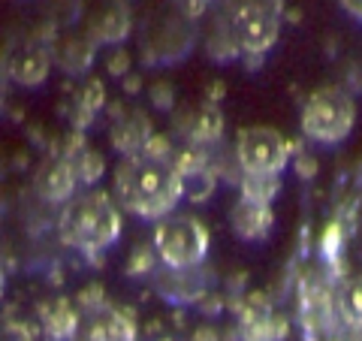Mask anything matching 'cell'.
Wrapping results in <instances>:
<instances>
[{
  "label": "cell",
  "instance_id": "cell-22",
  "mask_svg": "<svg viewBox=\"0 0 362 341\" xmlns=\"http://www.w3.org/2000/svg\"><path fill=\"white\" fill-rule=\"evenodd\" d=\"M154 266H157V251H154V245H136L133 248V254H130V260H127V275H151L154 272Z\"/></svg>",
  "mask_w": 362,
  "mask_h": 341
},
{
  "label": "cell",
  "instance_id": "cell-28",
  "mask_svg": "<svg viewBox=\"0 0 362 341\" xmlns=\"http://www.w3.org/2000/svg\"><path fill=\"white\" fill-rule=\"evenodd\" d=\"M0 293H4V269H0Z\"/></svg>",
  "mask_w": 362,
  "mask_h": 341
},
{
  "label": "cell",
  "instance_id": "cell-14",
  "mask_svg": "<svg viewBox=\"0 0 362 341\" xmlns=\"http://www.w3.org/2000/svg\"><path fill=\"white\" fill-rule=\"evenodd\" d=\"M40 323H42V333L52 341H70L78 333V311L70 299L54 296L49 302H42Z\"/></svg>",
  "mask_w": 362,
  "mask_h": 341
},
{
  "label": "cell",
  "instance_id": "cell-26",
  "mask_svg": "<svg viewBox=\"0 0 362 341\" xmlns=\"http://www.w3.org/2000/svg\"><path fill=\"white\" fill-rule=\"evenodd\" d=\"M127 67H130L127 52H124L121 45H115V54H112V61H109V73L112 76H121V73H127Z\"/></svg>",
  "mask_w": 362,
  "mask_h": 341
},
{
  "label": "cell",
  "instance_id": "cell-15",
  "mask_svg": "<svg viewBox=\"0 0 362 341\" xmlns=\"http://www.w3.org/2000/svg\"><path fill=\"white\" fill-rule=\"evenodd\" d=\"M64 157H66V161H70V166H73L78 187H94L97 181L103 178V173H106L103 154H100L97 149H90V145L82 139V136H73V142H70V149L64 151Z\"/></svg>",
  "mask_w": 362,
  "mask_h": 341
},
{
  "label": "cell",
  "instance_id": "cell-23",
  "mask_svg": "<svg viewBox=\"0 0 362 341\" xmlns=\"http://www.w3.org/2000/svg\"><path fill=\"white\" fill-rule=\"evenodd\" d=\"M344 317L354 326H362V275L350 281V287L344 293Z\"/></svg>",
  "mask_w": 362,
  "mask_h": 341
},
{
  "label": "cell",
  "instance_id": "cell-24",
  "mask_svg": "<svg viewBox=\"0 0 362 341\" xmlns=\"http://www.w3.org/2000/svg\"><path fill=\"white\" fill-rule=\"evenodd\" d=\"M338 251H341V224H329L320 238V257H326L329 263H338Z\"/></svg>",
  "mask_w": 362,
  "mask_h": 341
},
{
  "label": "cell",
  "instance_id": "cell-4",
  "mask_svg": "<svg viewBox=\"0 0 362 341\" xmlns=\"http://www.w3.org/2000/svg\"><path fill=\"white\" fill-rule=\"evenodd\" d=\"M356 124V100L338 85L317 88L302 106V133L317 145L344 142Z\"/></svg>",
  "mask_w": 362,
  "mask_h": 341
},
{
  "label": "cell",
  "instance_id": "cell-27",
  "mask_svg": "<svg viewBox=\"0 0 362 341\" xmlns=\"http://www.w3.org/2000/svg\"><path fill=\"white\" fill-rule=\"evenodd\" d=\"M341 4V9L347 16H354L356 21H362V0H338Z\"/></svg>",
  "mask_w": 362,
  "mask_h": 341
},
{
  "label": "cell",
  "instance_id": "cell-16",
  "mask_svg": "<svg viewBox=\"0 0 362 341\" xmlns=\"http://www.w3.org/2000/svg\"><path fill=\"white\" fill-rule=\"evenodd\" d=\"M82 341H136V323L124 311H100Z\"/></svg>",
  "mask_w": 362,
  "mask_h": 341
},
{
  "label": "cell",
  "instance_id": "cell-7",
  "mask_svg": "<svg viewBox=\"0 0 362 341\" xmlns=\"http://www.w3.org/2000/svg\"><path fill=\"white\" fill-rule=\"evenodd\" d=\"M194 21L187 16H181L178 9L166 16H157L142 37V61L151 67H166L181 61L185 54L194 49Z\"/></svg>",
  "mask_w": 362,
  "mask_h": 341
},
{
  "label": "cell",
  "instance_id": "cell-2",
  "mask_svg": "<svg viewBox=\"0 0 362 341\" xmlns=\"http://www.w3.org/2000/svg\"><path fill=\"white\" fill-rule=\"evenodd\" d=\"M58 230L66 248H73L88 260H100L121 238V209L112 193L88 187L70 202H64Z\"/></svg>",
  "mask_w": 362,
  "mask_h": 341
},
{
  "label": "cell",
  "instance_id": "cell-1",
  "mask_svg": "<svg viewBox=\"0 0 362 341\" xmlns=\"http://www.w3.org/2000/svg\"><path fill=\"white\" fill-rule=\"evenodd\" d=\"M115 197L130 214L160 221L163 214L175 212L178 200L185 197V181L173 157H121L115 169Z\"/></svg>",
  "mask_w": 362,
  "mask_h": 341
},
{
  "label": "cell",
  "instance_id": "cell-12",
  "mask_svg": "<svg viewBox=\"0 0 362 341\" xmlns=\"http://www.w3.org/2000/svg\"><path fill=\"white\" fill-rule=\"evenodd\" d=\"M230 226L242 242H263L275 226V212L269 202H259L251 197H239L230 209Z\"/></svg>",
  "mask_w": 362,
  "mask_h": 341
},
{
  "label": "cell",
  "instance_id": "cell-17",
  "mask_svg": "<svg viewBox=\"0 0 362 341\" xmlns=\"http://www.w3.org/2000/svg\"><path fill=\"white\" fill-rule=\"evenodd\" d=\"M187 136L190 145H199V149H214L223 136V115L214 103H206L194 112V121L187 124Z\"/></svg>",
  "mask_w": 362,
  "mask_h": 341
},
{
  "label": "cell",
  "instance_id": "cell-13",
  "mask_svg": "<svg viewBox=\"0 0 362 341\" xmlns=\"http://www.w3.org/2000/svg\"><path fill=\"white\" fill-rule=\"evenodd\" d=\"M154 136V127L145 112H127V115H121L115 124H112V149H115L121 157H139L145 154Z\"/></svg>",
  "mask_w": 362,
  "mask_h": 341
},
{
  "label": "cell",
  "instance_id": "cell-21",
  "mask_svg": "<svg viewBox=\"0 0 362 341\" xmlns=\"http://www.w3.org/2000/svg\"><path fill=\"white\" fill-rule=\"evenodd\" d=\"M278 190H281V175H242V197H251L272 206Z\"/></svg>",
  "mask_w": 362,
  "mask_h": 341
},
{
  "label": "cell",
  "instance_id": "cell-8",
  "mask_svg": "<svg viewBox=\"0 0 362 341\" xmlns=\"http://www.w3.org/2000/svg\"><path fill=\"white\" fill-rule=\"evenodd\" d=\"M52 45L42 42V40H21L16 42L13 49L6 52V61H4V73L13 85L18 88H40L45 85V79L52 73Z\"/></svg>",
  "mask_w": 362,
  "mask_h": 341
},
{
  "label": "cell",
  "instance_id": "cell-9",
  "mask_svg": "<svg viewBox=\"0 0 362 341\" xmlns=\"http://www.w3.org/2000/svg\"><path fill=\"white\" fill-rule=\"evenodd\" d=\"M85 30L97 45H121L133 30V16H130L127 0H106V4H100L94 9V16L88 18Z\"/></svg>",
  "mask_w": 362,
  "mask_h": 341
},
{
  "label": "cell",
  "instance_id": "cell-10",
  "mask_svg": "<svg viewBox=\"0 0 362 341\" xmlns=\"http://www.w3.org/2000/svg\"><path fill=\"white\" fill-rule=\"evenodd\" d=\"M33 187H37V197L49 206H64L70 202L78 190V181L70 161L61 154V157H49L40 169H37V178H33Z\"/></svg>",
  "mask_w": 362,
  "mask_h": 341
},
{
  "label": "cell",
  "instance_id": "cell-19",
  "mask_svg": "<svg viewBox=\"0 0 362 341\" xmlns=\"http://www.w3.org/2000/svg\"><path fill=\"white\" fill-rule=\"evenodd\" d=\"M281 323L275 314L269 311H247L242 320V338L245 341H278L281 338Z\"/></svg>",
  "mask_w": 362,
  "mask_h": 341
},
{
  "label": "cell",
  "instance_id": "cell-20",
  "mask_svg": "<svg viewBox=\"0 0 362 341\" xmlns=\"http://www.w3.org/2000/svg\"><path fill=\"white\" fill-rule=\"evenodd\" d=\"M206 52H209V58L211 61H233V58H239V42H235V33L230 28V21L221 28V25H214L211 30V37L206 42Z\"/></svg>",
  "mask_w": 362,
  "mask_h": 341
},
{
  "label": "cell",
  "instance_id": "cell-6",
  "mask_svg": "<svg viewBox=\"0 0 362 341\" xmlns=\"http://www.w3.org/2000/svg\"><path fill=\"white\" fill-rule=\"evenodd\" d=\"M235 163L242 175H281L290 163V142L275 127H242L235 136Z\"/></svg>",
  "mask_w": 362,
  "mask_h": 341
},
{
  "label": "cell",
  "instance_id": "cell-5",
  "mask_svg": "<svg viewBox=\"0 0 362 341\" xmlns=\"http://www.w3.org/2000/svg\"><path fill=\"white\" fill-rule=\"evenodd\" d=\"M230 28L239 42V52L257 64L278 42L281 0H239L230 13Z\"/></svg>",
  "mask_w": 362,
  "mask_h": 341
},
{
  "label": "cell",
  "instance_id": "cell-3",
  "mask_svg": "<svg viewBox=\"0 0 362 341\" xmlns=\"http://www.w3.org/2000/svg\"><path fill=\"white\" fill-rule=\"evenodd\" d=\"M211 233L194 214H163L154 226V251L166 269H197L209 254Z\"/></svg>",
  "mask_w": 362,
  "mask_h": 341
},
{
  "label": "cell",
  "instance_id": "cell-25",
  "mask_svg": "<svg viewBox=\"0 0 362 341\" xmlns=\"http://www.w3.org/2000/svg\"><path fill=\"white\" fill-rule=\"evenodd\" d=\"M211 4H214V0H173V6L178 9L181 16H187L190 21H197Z\"/></svg>",
  "mask_w": 362,
  "mask_h": 341
},
{
  "label": "cell",
  "instance_id": "cell-18",
  "mask_svg": "<svg viewBox=\"0 0 362 341\" xmlns=\"http://www.w3.org/2000/svg\"><path fill=\"white\" fill-rule=\"evenodd\" d=\"M106 106V88L100 79H88V82L78 88V94L73 100V109H70V121L76 130H85L90 121L97 118V112Z\"/></svg>",
  "mask_w": 362,
  "mask_h": 341
},
{
  "label": "cell",
  "instance_id": "cell-11",
  "mask_svg": "<svg viewBox=\"0 0 362 341\" xmlns=\"http://www.w3.org/2000/svg\"><path fill=\"white\" fill-rule=\"evenodd\" d=\"M100 45L88 37V30H70L52 42V61L64 76H85L94 67Z\"/></svg>",
  "mask_w": 362,
  "mask_h": 341
}]
</instances>
